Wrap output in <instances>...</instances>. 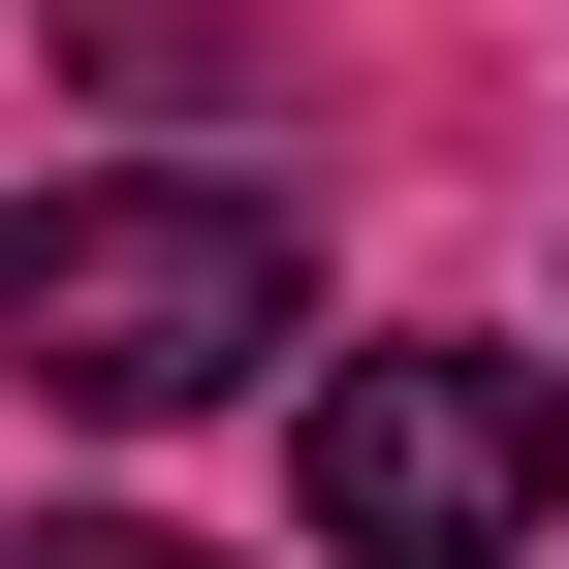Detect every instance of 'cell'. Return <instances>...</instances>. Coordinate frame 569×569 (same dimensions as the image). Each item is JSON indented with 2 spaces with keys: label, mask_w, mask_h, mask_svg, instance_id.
Returning <instances> with one entry per match:
<instances>
[{
  "label": "cell",
  "mask_w": 569,
  "mask_h": 569,
  "mask_svg": "<svg viewBox=\"0 0 569 569\" xmlns=\"http://www.w3.org/2000/svg\"><path fill=\"white\" fill-rule=\"evenodd\" d=\"M284 317H317L284 190H190V159L159 190H0V380L96 411V443H127V411H222Z\"/></svg>",
  "instance_id": "cell-1"
},
{
  "label": "cell",
  "mask_w": 569,
  "mask_h": 569,
  "mask_svg": "<svg viewBox=\"0 0 569 569\" xmlns=\"http://www.w3.org/2000/svg\"><path fill=\"white\" fill-rule=\"evenodd\" d=\"M569 507V380L538 348H317V538L348 569H507Z\"/></svg>",
  "instance_id": "cell-2"
},
{
  "label": "cell",
  "mask_w": 569,
  "mask_h": 569,
  "mask_svg": "<svg viewBox=\"0 0 569 569\" xmlns=\"http://www.w3.org/2000/svg\"><path fill=\"white\" fill-rule=\"evenodd\" d=\"M0 569H190V538H0Z\"/></svg>",
  "instance_id": "cell-3"
}]
</instances>
